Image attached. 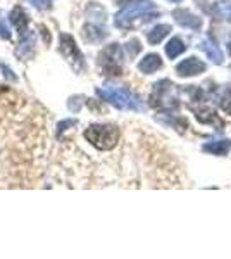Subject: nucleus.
I'll list each match as a JSON object with an SVG mask.
<instances>
[{
    "mask_svg": "<svg viewBox=\"0 0 231 259\" xmlns=\"http://www.w3.org/2000/svg\"><path fill=\"white\" fill-rule=\"evenodd\" d=\"M200 49H202L205 56H207L212 62H216V64H222V62H224V56H222L221 49L217 47L216 41L211 40L209 36L202 40V44H200Z\"/></svg>",
    "mask_w": 231,
    "mask_h": 259,
    "instance_id": "obj_10",
    "label": "nucleus"
},
{
    "mask_svg": "<svg viewBox=\"0 0 231 259\" xmlns=\"http://www.w3.org/2000/svg\"><path fill=\"white\" fill-rule=\"evenodd\" d=\"M214 16H217L219 19L229 21L231 23V2H228V0H221V2L214 4Z\"/></svg>",
    "mask_w": 231,
    "mask_h": 259,
    "instance_id": "obj_17",
    "label": "nucleus"
},
{
    "mask_svg": "<svg viewBox=\"0 0 231 259\" xmlns=\"http://www.w3.org/2000/svg\"><path fill=\"white\" fill-rule=\"evenodd\" d=\"M231 149V140H217V142H209L205 144L202 150L204 152L214 154V156H226Z\"/></svg>",
    "mask_w": 231,
    "mask_h": 259,
    "instance_id": "obj_15",
    "label": "nucleus"
},
{
    "mask_svg": "<svg viewBox=\"0 0 231 259\" xmlns=\"http://www.w3.org/2000/svg\"><path fill=\"white\" fill-rule=\"evenodd\" d=\"M106 30H104L100 24H86L85 28H83V36H85L86 41H91V44H99V41H102L106 38Z\"/></svg>",
    "mask_w": 231,
    "mask_h": 259,
    "instance_id": "obj_12",
    "label": "nucleus"
},
{
    "mask_svg": "<svg viewBox=\"0 0 231 259\" xmlns=\"http://www.w3.org/2000/svg\"><path fill=\"white\" fill-rule=\"evenodd\" d=\"M157 16L155 12V6L150 0H133L128 6L123 7L119 12L116 14L114 24L121 30H128V28L133 26L136 19L144 18L145 21H150Z\"/></svg>",
    "mask_w": 231,
    "mask_h": 259,
    "instance_id": "obj_1",
    "label": "nucleus"
},
{
    "mask_svg": "<svg viewBox=\"0 0 231 259\" xmlns=\"http://www.w3.org/2000/svg\"><path fill=\"white\" fill-rule=\"evenodd\" d=\"M219 107L224 112L231 114V89H224V92L219 95Z\"/></svg>",
    "mask_w": 231,
    "mask_h": 259,
    "instance_id": "obj_18",
    "label": "nucleus"
},
{
    "mask_svg": "<svg viewBox=\"0 0 231 259\" xmlns=\"http://www.w3.org/2000/svg\"><path fill=\"white\" fill-rule=\"evenodd\" d=\"M116 2H121V4H128V2H133V0H116Z\"/></svg>",
    "mask_w": 231,
    "mask_h": 259,
    "instance_id": "obj_23",
    "label": "nucleus"
},
{
    "mask_svg": "<svg viewBox=\"0 0 231 259\" xmlns=\"http://www.w3.org/2000/svg\"><path fill=\"white\" fill-rule=\"evenodd\" d=\"M59 52L76 73H81L85 69V59H83L81 50L69 33H61V36H59Z\"/></svg>",
    "mask_w": 231,
    "mask_h": 259,
    "instance_id": "obj_5",
    "label": "nucleus"
},
{
    "mask_svg": "<svg viewBox=\"0 0 231 259\" xmlns=\"http://www.w3.org/2000/svg\"><path fill=\"white\" fill-rule=\"evenodd\" d=\"M169 31H171L169 24H157V26H154L152 30L147 33V41H149L150 45L161 44V41L169 35Z\"/></svg>",
    "mask_w": 231,
    "mask_h": 259,
    "instance_id": "obj_14",
    "label": "nucleus"
},
{
    "mask_svg": "<svg viewBox=\"0 0 231 259\" xmlns=\"http://www.w3.org/2000/svg\"><path fill=\"white\" fill-rule=\"evenodd\" d=\"M78 121L76 119H68V121H62V123H59V126H57V135H61L62 132H66L68 130V126H74Z\"/></svg>",
    "mask_w": 231,
    "mask_h": 259,
    "instance_id": "obj_22",
    "label": "nucleus"
},
{
    "mask_svg": "<svg viewBox=\"0 0 231 259\" xmlns=\"http://www.w3.org/2000/svg\"><path fill=\"white\" fill-rule=\"evenodd\" d=\"M184 50H187V45L183 44L181 38L174 36V38H171L169 41H167V45H166V56L169 57V59H176L178 56H181Z\"/></svg>",
    "mask_w": 231,
    "mask_h": 259,
    "instance_id": "obj_16",
    "label": "nucleus"
},
{
    "mask_svg": "<svg viewBox=\"0 0 231 259\" xmlns=\"http://www.w3.org/2000/svg\"><path fill=\"white\" fill-rule=\"evenodd\" d=\"M95 94L99 99L106 100L111 106L117 107L121 111H142L144 106H142V100L133 95L129 90L121 89V87H112V85H106V87H99L95 89Z\"/></svg>",
    "mask_w": 231,
    "mask_h": 259,
    "instance_id": "obj_2",
    "label": "nucleus"
},
{
    "mask_svg": "<svg viewBox=\"0 0 231 259\" xmlns=\"http://www.w3.org/2000/svg\"><path fill=\"white\" fill-rule=\"evenodd\" d=\"M161 68H162V59L157 54H149V56H145L144 59L138 62V69L145 74H152Z\"/></svg>",
    "mask_w": 231,
    "mask_h": 259,
    "instance_id": "obj_11",
    "label": "nucleus"
},
{
    "mask_svg": "<svg viewBox=\"0 0 231 259\" xmlns=\"http://www.w3.org/2000/svg\"><path fill=\"white\" fill-rule=\"evenodd\" d=\"M205 69H207V66L200 59H197V57H188V59L181 61L176 66V74L181 78H188V76H197V74L204 73Z\"/></svg>",
    "mask_w": 231,
    "mask_h": 259,
    "instance_id": "obj_7",
    "label": "nucleus"
},
{
    "mask_svg": "<svg viewBox=\"0 0 231 259\" xmlns=\"http://www.w3.org/2000/svg\"><path fill=\"white\" fill-rule=\"evenodd\" d=\"M28 2L38 11H47L52 7V0H28Z\"/></svg>",
    "mask_w": 231,
    "mask_h": 259,
    "instance_id": "obj_19",
    "label": "nucleus"
},
{
    "mask_svg": "<svg viewBox=\"0 0 231 259\" xmlns=\"http://www.w3.org/2000/svg\"><path fill=\"white\" fill-rule=\"evenodd\" d=\"M174 85L169 80H162L154 85V90L150 94V106L155 109H174L178 106L174 97Z\"/></svg>",
    "mask_w": 231,
    "mask_h": 259,
    "instance_id": "obj_6",
    "label": "nucleus"
},
{
    "mask_svg": "<svg viewBox=\"0 0 231 259\" xmlns=\"http://www.w3.org/2000/svg\"><path fill=\"white\" fill-rule=\"evenodd\" d=\"M173 16H174L176 23L183 28H190V30H200V28H202V19L197 18L195 14H192V12L187 9H176L173 12Z\"/></svg>",
    "mask_w": 231,
    "mask_h": 259,
    "instance_id": "obj_8",
    "label": "nucleus"
},
{
    "mask_svg": "<svg viewBox=\"0 0 231 259\" xmlns=\"http://www.w3.org/2000/svg\"><path fill=\"white\" fill-rule=\"evenodd\" d=\"M85 139L99 150H111L119 142V130L114 124H91L85 130Z\"/></svg>",
    "mask_w": 231,
    "mask_h": 259,
    "instance_id": "obj_3",
    "label": "nucleus"
},
{
    "mask_svg": "<svg viewBox=\"0 0 231 259\" xmlns=\"http://www.w3.org/2000/svg\"><path fill=\"white\" fill-rule=\"evenodd\" d=\"M169 2H181V0H169Z\"/></svg>",
    "mask_w": 231,
    "mask_h": 259,
    "instance_id": "obj_24",
    "label": "nucleus"
},
{
    "mask_svg": "<svg viewBox=\"0 0 231 259\" xmlns=\"http://www.w3.org/2000/svg\"><path fill=\"white\" fill-rule=\"evenodd\" d=\"M19 47L18 50H16V54L18 56H28L29 52L33 50V47H35V41H36V35H35V31H31V30H28L24 35H21L19 36Z\"/></svg>",
    "mask_w": 231,
    "mask_h": 259,
    "instance_id": "obj_13",
    "label": "nucleus"
},
{
    "mask_svg": "<svg viewBox=\"0 0 231 259\" xmlns=\"http://www.w3.org/2000/svg\"><path fill=\"white\" fill-rule=\"evenodd\" d=\"M99 66L107 76H119L123 73V49H121V45H107L99 56Z\"/></svg>",
    "mask_w": 231,
    "mask_h": 259,
    "instance_id": "obj_4",
    "label": "nucleus"
},
{
    "mask_svg": "<svg viewBox=\"0 0 231 259\" xmlns=\"http://www.w3.org/2000/svg\"><path fill=\"white\" fill-rule=\"evenodd\" d=\"M0 36H2L4 40H11V28H9V24L6 23V21H0Z\"/></svg>",
    "mask_w": 231,
    "mask_h": 259,
    "instance_id": "obj_21",
    "label": "nucleus"
},
{
    "mask_svg": "<svg viewBox=\"0 0 231 259\" xmlns=\"http://www.w3.org/2000/svg\"><path fill=\"white\" fill-rule=\"evenodd\" d=\"M140 41L138 40H131V41H128L126 44V50H128V54H129V57H135L138 52H140Z\"/></svg>",
    "mask_w": 231,
    "mask_h": 259,
    "instance_id": "obj_20",
    "label": "nucleus"
},
{
    "mask_svg": "<svg viewBox=\"0 0 231 259\" xmlns=\"http://www.w3.org/2000/svg\"><path fill=\"white\" fill-rule=\"evenodd\" d=\"M9 19H11V23L14 24V28L18 30L19 33V36L21 35H24L29 28H28V23H29V18L26 16V12L23 11V7H14V9L11 11V14H9Z\"/></svg>",
    "mask_w": 231,
    "mask_h": 259,
    "instance_id": "obj_9",
    "label": "nucleus"
}]
</instances>
